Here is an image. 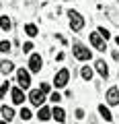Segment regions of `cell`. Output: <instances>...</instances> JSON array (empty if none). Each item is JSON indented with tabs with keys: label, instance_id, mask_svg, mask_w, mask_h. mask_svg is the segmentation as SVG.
<instances>
[{
	"label": "cell",
	"instance_id": "7c38bea8",
	"mask_svg": "<svg viewBox=\"0 0 119 124\" xmlns=\"http://www.w3.org/2000/svg\"><path fill=\"white\" fill-rule=\"evenodd\" d=\"M51 116L56 118V122H64V120H66V112H64L62 108H53Z\"/></svg>",
	"mask_w": 119,
	"mask_h": 124
},
{
	"label": "cell",
	"instance_id": "5b68a950",
	"mask_svg": "<svg viewBox=\"0 0 119 124\" xmlns=\"http://www.w3.org/2000/svg\"><path fill=\"white\" fill-rule=\"evenodd\" d=\"M29 101L33 103V106H43V101H45V93L43 91H39V89H33L31 93H29Z\"/></svg>",
	"mask_w": 119,
	"mask_h": 124
},
{
	"label": "cell",
	"instance_id": "7a4b0ae2",
	"mask_svg": "<svg viewBox=\"0 0 119 124\" xmlns=\"http://www.w3.org/2000/svg\"><path fill=\"white\" fill-rule=\"evenodd\" d=\"M68 81H70V70H68V68H62V70H57L53 83H56L57 89H62V87H66V85H68Z\"/></svg>",
	"mask_w": 119,
	"mask_h": 124
},
{
	"label": "cell",
	"instance_id": "4fadbf2b",
	"mask_svg": "<svg viewBox=\"0 0 119 124\" xmlns=\"http://www.w3.org/2000/svg\"><path fill=\"white\" fill-rule=\"evenodd\" d=\"M0 70L4 72V75H8V72L14 70V64H13V62H8V60H2V62H0Z\"/></svg>",
	"mask_w": 119,
	"mask_h": 124
},
{
	"label": "cell",
	"instance_id": "4316f807",
	"mask_svg": "<svg viewBox=\"0 0 119 124\" xmlns=\"http://www.w3.org/2000/svg\"><path fill=\"white\" fill-rule=\"evenodd\" d=\"M115 41H117V44H119V37H115Z\"/></svg>",
	"mask_w": 119,
	"mask_h": 124
},
{
	"label": "cell",
	"instance_id": "e0dca14e",
	"mask_svg": "<svg viewBox=\"0 0 119 124\" xmlns=\"http://www.w3.org/2000/svg\"><path fill=\"white\" fill-rule=\"evenodd\" d=\"M82 79L84 81H90V79H93V68H90V66H84L82 68Z\"/></svg>",
	"mask_w": 119,
	"mask_h": 124
},
{
	"label": "cell",
	"instance_id": "603a6c76",
	"mask_svg": "<svg viewBox=\"0 0 119 124\" xmlns=\"http://www.w3.org/2000/svg\"><path fill=\"white\" fill-rule=\"evenodd\" d=\"M49 99H51L53 103H57V101H62V95H60V93H51V97H49Z\"/></svg>",
	"mask_w": 119,
	"mask_h": 124
},
{
	"label": "cell",
	"instance_id": "ba28073f",
	"mask_svg": "<svg viewBox=\"0 0 119 124\" xmlns=\"http://www.w3.org/2000/svg\"><path fill=\"white\" fill-rule=\"evenodd\" d=\"M107 101H109L111 106H117L119 103V89L117 87H111L109 91H107Z\"/></svg>",
	"mask_w": 119,
	"mask_h": 124
},
{
	"label": "cell",
	"instance_id": "3957f363",
	"mask_svg": "<svg viewBox=\"0 0 119 124\" xmlns=\"http://www.w3.org/2000/svg\"><path fill=\"white\" fill-rule=\"evenodd\" d=\"M17 81H19V87L21 89H29V85H31V75H29L25 68H21V70L17 72Z\"/></svg>",
	"mask_w": 119,
	"mask_h": 124
},
{
	"label": "cell",
	"instance_id": "6da1fadb",
	"mask_svg": "<svg viewBox=\"0 0 119 124\" xmlns=\"http://www.w3.org/2000/svg\"><path fill=\"white\" fill-rule=\"evenodd\" d=\"M68 17H70V27H72V31H82V29H84V17H82L80 13L70 10Z\"/></svg>",
	"mask_w": 119,
	"mask_h": 124
},
{
	"label": "cell",
	"instance_id": "8fae6325",
	"mask_svg": "<svg viewBox=\"0 0 119 124\" xmlns=\"http://www.w3.org/2000/svg\"><path fill=\"white\" fill-rule=\"evenodd\" d=\"M37 118H39L41 122H47V120L51 118V112H49V108H43V106H39V114H37Z\"/></svg>",
	"mask_w": 119,
	"mask_h": 124
},
{
	"label": "cell",
	"instance_id": "2e32d148",
	"mask_svg": "<svg viewBox=\"0 0 119 124\" xmlns=\"http://www.w3.org/2000/svg\"><path fill=\"white\" fill-rule=\"evenodd\" d=\"M99 112H101V116H103V120H107V122H111V120H113V116H111V112L107 110L105 106H99Z\"/></svg>",
	"mask_w": 119,
	"mask_h": 124
},
{
	"label": "cell",
	"instance_id": "ffe728a7",
	"mask_svg": "<svg viewBox=\"0 0 119 124\" xmlns=\"http://www.w3.org/2000/svg\"><path fill=\"white\" fill-rule=\"evenodd\" d=\"M19 116H21V120H31V112L27 110V108H23V110H21V114H19Z\"/></svg>",
	"mask_w": 119,
	"mask_h": 124
},
{
	"label": "cell",
	"instance_id": "cb8c5ba5",
	"mask_svg": "<svg viewBox=\"0 0 119 124\" xmlns=\"http://www.w3.org/2000/svg\"><path fill=\"white\" fill-rule=\"evenodd\" d=\"M31 50H33V44H31V41H27V44L23 46V52H27V54H29Z\"/></svg>",
	"mask_w": 119,
	"mask_h": 124
},
{
	"label": "cell",
	"instance_id": "484cf974",
	"mask_svg": "<svg viewBox=\"0 0 119 124\" xmlns=\"http://www.w3.org/2000/svg\"><path fill=\"white\" fill-rule=\"evenodd\" d=\"M41 91L47 93V91H49V83H43V85H41Z\"/></svg>",
	"mask_w": 119,
	"mask_h": 124
},
{
	"label": "cell",
	"instance_id": "d6986e66",
	"mask_svg": "<svg viewBox=\"0 0 119 124\" xmlns=\"http://www.w3.org/2000/svg\"><path fill=\"white\" fill-rule=\"evenodd\" d=\"M10 46H13L10 41H0V52H2V54H8L10 52Z\"/></svg>",
	"mask_w": 119,
	"mask_h": 124
},
{
	"label": "cell",
	"instance_id": "ac0fdd59",
	"mask_svg": "<svg viewBox=\"0 0 119 124\" xmlns=\"http://www.w3.org/2000/svg\"><path fill=\"white\" fill-rule=\"evenodd\" d=\"M25 31H27V35H29V37H35V35H37V27H35V25H31V23L25 27Z\"/></svg>",
	"mask_w": 119,
	"mask_h": 124
},
{
	"label": "cell",
	"instance_id": "9a60e30c",
	"mask_svg": "<svg viewBox=\"0 0 119 124\" xmlns=\"http://www.w3.org/2000/svg\"><path fill=\"white\" fill-rule=\"evenodd\" d=\"M10 27H13V23H10V19H8V17H0V29L10 31Z\"/></svg>",
	"mask_w": 119,
	"mask_h": 124
},
{
	"label": "cell",
	"instance_id": "d4e9b609",
	"mask_svg": "<svg viewBox=\"0 0 119 124\" xmlns=\"http://www.w3.org/2000/svg\"><path fill=\"white\" fill-rule=\"evenodd\" d=\"M76 118L82 120V118H84V112H82V110H76Z\"/></svg>",
	"mask_w": 119,
	"mask_h": 124
},
{
	"label": "cell",
	"instance_id": "7402d4cb",
	"mask_svg": "<svg viewBox=\"0 0 119 124\" xmlns=\"http://www.w3.org/2000/svg\"><path fill=\"white\" fill-rule=\"evenodd\" d=\"M99 33H101V35L105 37V39H109V37H111V33H109V31L105 29V27H99Z\"/></svg>",
	"mask_w": 119,
	"mask_h": 124
},
{
	"label": "cell",
	"instance_id": "9c48e42d",
	"mask_svg": "<svg viewBox=\"0 0 119 124\" xmlns=\"http://www.w3.org/2000/svg\"><path fill=\"white\" fill-rule=\"evenodd\" d=\"M10 95H13V103H17V106H21V103L25 101V93H23V89H13Z\"/></svg>",
	"mask_w": 119,
	"mask_h": 124
},
{
	"label": "cell",
	"instance_id": "5bb4252c",
	"mask_svg": "<svg viewBox=\"0 0 119 124\" xmlns=\"http://www.w3.org/2000/svg\"><path fill=\"white\" fill-rule=\"evenodd\" d=\"M2 116H4L6 122H10V120H13V116H14V110H13L10 106H2Z\"/></svg>",
	"mask_w": 119,
	"mask_h": 124
},
{
	"label": "cell",
	"instance_id": "8992f818",
	"mask_svg": "<svg viewBox=\"0 0 119 124\" xmlns=\"http://www.w3.org/2000/svg\"><path fill=\"white\" fill-rule=\"evenodd\" d=\"M74 56L78 58V60H90V58H93V54H90V50L84 48V46L76 44V46H74Z\"/></svg>",
	"mask_w": 119,
	"mask_h": 124
},
{
	"label": "cell",
	"instance_id": "44dd1931",
	"mask_svg": "<svg viewBox=\"0 0 119 124\" xmlns=\"http://www.w3.org/2000/svg\"><path fill=\"white\" fill-rule=\"evenodd\" d=\"M8 91H10V85H8V83H4V85H2V87H0V99L4 97V95H6V93H8Z\"/></svg>",
	"mask_w": 119,
	"mask_h": 124
},
{
	"label": "cell",
	"instance_id": "277c9868",
	"mask_svg": "<svg viewBox=\"0 0 119 124\" xmlns=\"http://www.w3.org/2000/svg\"><path fill=\"white\" fill-rule=\"evenodd\" d=\"M105 41H107V39L101 35V33H90V44H93L99 52H105V50H107V44H105Z\"/></svg>",
	"mask_w": 119,
	"mask_h": 124
},
{
	"label": "cell",
	"instance_id": "52a82bcc",
	"mask_svg": "<svg viewBox=\"0 0 119 124\" xmlns=\"http://www.w3.org/2000/svg\"><path fill=\"white\" fill-rule=\"evenodd\" d=\"M41 66H43V60H41L39 54H33L31 58H29V68H31V72H39Z\"/></svg>",
	"mask_w": 119,
	"mask_h": 124
},
{
	"label": "cell",
	"instance_id": "30bf717a",
	"mask_svg": "<svg viewBox=\"0 0 119 124\" xmlns=\"http://www.w3.org/2000/svg\"><path fill=\"white\" fill-rule=\"evenodd\" d=\"M94 66H97V72L103 77V79H107V77H109V68H107V64H105L103 60H97V62H94Z\"/></svg>",
	"mask_w": 119,
	"mask_h": 124
}]
</instances>
